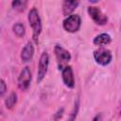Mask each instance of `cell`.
I'll use <instances>...</instances> for the list:
<instances>
[{
	"label": "cell",
	"instance_id": "1",
	"mask_svg": "<svg viewBox=\"0 0 121 121\" xmlns=\"http://www.w3.org/2000/svg\"><path fill=\"white\" fill-rule=\"evenodd\" d=\"M28 23L29 26L32 28V38L35 43H38L39 42V36L42 32V21H41V17L39 15V12L37 10L36 8H32L29 12H28Z\"/></svg>",
	"mask_w": 121,
	"mask_h": 121
},
{
	"label": "cell",
	"instance_id": "2",
	"mask_svg": "<svg viewBox=\"0 0 121 121\" xmlns=\"http://www.w3.org/2000/svg\"><path fill=\"white\" fill-rule=\"evenodd\" d=\"M81 25V19L80 16L78 14H71L69 16H67L64 21H63V28L70 33H74L77 32Z\"/></svg>",
	"mask_w": 121,
	"mask_h": 121
},
{
	"label": "cell",
	"instance_id": "3",
	"mask_svg": "<svg viewBox=\"0 0 121 121\" xmlns=\"http://www.w3.org/2000/svg\"><path fill=\"white\" fill-rule=\"evenodd\" d=\"M94 59L96 63L102 66H106L111 63L112 60V55L110 50L105 48H99L94 51Z\"/></svg>",
	"mask_w": 121,
	"mask_h": 121
},
{
	"label": "cell",
	"instance_id": "4",
	"mask_svg": "<svg viewBox=\"0 0 121 121\" xmlns=\"http://www.w3.org/2000/svg\"><path fill=\"white\" fill-rule=\"evenodd\" d=\"M49 64V57L46 52H43L40 60H39V65H38V72H37V83L42 82V80L44 78L46 73H47V68Z\"/></svg>",
	"mask_w": 121,
	"mask_h": 121
},
{
	"label": "cell",
	"instance_id": "5",
	"mask_svg": "<svg viewBox=\"0 0 121 121\" xmlns=\"http://www.w3.org/2000/svg\"><path fill=\"white\" fill-rule=\"evenodd\" d=\"M88 13L91 16V18L94 20V22L97 25L103 26L108 22L107 15H105L98 7H95V6L88 7Z\"/></svg>",
	"mask_w": 121,
	"mask_h": 121
},
{
	"label": "cell",
	"instance_id": "6",
	"mask_svg": "<svg viewBox=\"0 0 121 121\" xmlns=\"http://www.w3.org/2000/svg\"><path fill=\"white\" fill-rule=\"evenodd\" d=\"M31 81V72L28 66H26L22 69L18 77V87L20 90L25 91L28 88Z\"/></svg>",
	"mask_w": 121,
	"mask_h": 121
},
{
	"label": "cell",
	"instance_id": "7",
	"mask_svg": "<svg viewBox=\"0 0 121 121\" xmlns=\"http://www.w3.org/2000/svg\"><path fill=\"white\" fill-rule=\"evenodd\" d=\"M61 78L65 86H67L68 88L75 87V78H74V73L71 66H65L62 68Z\"/></svg>",
	"mask_w": 121,
	"mask_h": 121
},
{
	"label": "cell",
	"instance_id": "8",
	"mask_svg": "<svg viewBox=\"0 0 121 121\" xmlns=\"http://www.w3.org/2000/svg\"><path fill=\"white\" fill-rule=\"evenodd\" d=\"M54 53H55V56L59 62H66L71 60V55H70L69 51H67L65 48H63L62 46H60L59 44L55 45Z\"/></svg>",
	"mask_w": 121,
	"mask_h": 121
},
{
	"label": "cell",
	"instance_id": "9",
	"mask_svg": "<svg viewBox=\"0 0 121 121\" xmlns=\"http://www.w3.org/2000/svg\"><path fill=\"white\" fill-rule=\"evenodd\" d=\"M33 55H34V46L30 42H28L22 49L21 59L24 62H27L32 59Z\"/></svg>",
	"mask_w": 121,
	"mask_h": 121
},
{
	"label": "cell",
	"instance_id": "10",
	"mask_svg": "<svg viewBox=\"0 0 121 121\" xmlns=\"http://www.w3.org/2000/svg\"><path fill=\"white\" fill-rule=\"evenodd\" d=\"M78 1H71V0H65L62 4V13L64 16H69L75 9L78 6Z\"/></svg>",
	"mask_w": 121,
	"mask_h": 121
},
{
	"label": "cell",
	"instance_id": "11",
	"mask_svg": "<svg viewBox=\"0 0 121 121\" xmlns=\"http://www.w3.org/2000/svg\"><path fill=\"white\" fill-rule=\"evenodd\" d=\"M111 42H112V38H111V36H110L109 34H107V33H101V34L97 35V36L94 39V41H93L94 44L98 45V46L107 45V44H109Z\"/></svg>",
	"mask_w": 121,
	"mask_h": 121
},
{
	"label": "cell",
	"instance_id": "12",
	"mask_svg": "<svg viewBox=\"0 0 121 121\" xmlns=\"http://www.w3.org/2000/svg\"><path fill=\"white\" fill-rule=\"evenodd\" d=\"M16 103H17V95H16V93L12 92V93H10L9 95L6 98V100H5V105H6V107H7L8 109H12V108L15 106Z\"/></svg>",
	"mask_w": 121,
	"mask_h": 121
},
{
	"label": "cell",
	"instance_id": "13",
	"mask_svg": "<svg viewBox=\"0 0 121 121\" xmlns=\"http://www.w3.org/2000/svg\"><path fill=\"white\" fill-rule=\"evenodd\" d=\"M12 30L17 37H23L26 33V27L22 23H16L12 26Z\"/></svg>",
	"mask_w": 121,
	"mask_h": 121
},
{
	"label": "cell",
	"instance_id": "14",
	"mask_svg": "<svg viewBox=\"0 0 121 121\" xmlns=\"http://www.w3.org/2000/svg\"><path fill=\"white\" fill-rule=\"evenodd\" d=\"M78 109H79V99L78 98L75 101L74 108H73V110L71 112V114H70L67 121H76V118H77V115H78Z\"/></svg>",
	"mask_w": 121,
	"mask_h": 121
},
{
	"label": "cell",
	"instance_id": "15",
	"mask_svg": "<svg viewBox=\"0 0 121 121\" xmlns=\"http://www.w3.org/2000/svg\"><path fill=\"white\" fill-rule=\"evenodd\" d=\"M26 4H27V2H26V1L15 0V1H12L11 6H12V8H14L15 9H17V10H19V11H23V10L26 9Z\"/></svg>",
	"mask_w": 121,
	"mask_h": 121
},
{
	"label": "cell",
	"instance_id": "16",
	"mask_svg": "<svg viewBox=\"0 0 121 121\" xmlns=\"http://www.w3.org/2000/svg\"><path fill=\"white\" fill-rule=\"evenodd\" d=\"M7 91V85L6 82L3 79H0V96H3Z\"/></svg>",
	"mask_w": 121,
	"mask_h": 121
},
{
	"label": "cell",
	"instance_id": "17",
	"mask_svg": "<svg viewBox=\"0 0 121 121\" xmlns=\"http://www.w3.org/2000/svg\"><path fill=\"white\" fill-rule=\"evenodd\" d=\"M62 112H63V109L61 108V109H60V110L57 112V113L54 115L55 120H58L59 118H60V117H61V115H62Z\"/></svg>",
	"mask_w": 121,
	"mask_h": 121
},
{
	"label": "cell",
	"instance_id": "18",
	"mask_svg": "<svg viewBox=\"0 0 121 121\" xmlns=\"http://www.w3.org/2000/svg\"><path fill=\"white\" fill-rule=\"evenodd\" d=\"M92 121H102V115H101L100 113H97V114L93 118Z\"/></svg>",
	"mask_w": 121,
	"mask_h": 121
}]
</instances>
